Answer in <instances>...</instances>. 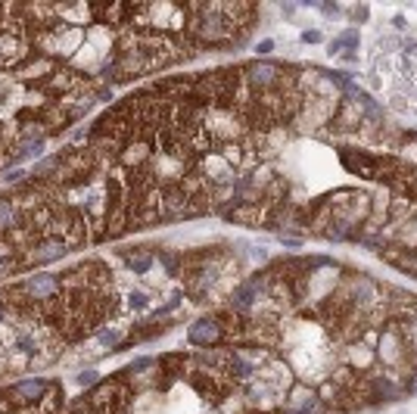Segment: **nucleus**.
I'll list each match as a JSON object with an SVG mask.
<instances>
[{
  "instance_id": "f257e3e1",
  "label": "nucleus",
  "mask_w": 417,
  "mask_h": 414,
  "mask_svg": "<svg viewBox=\"0 0 417 414\" xmlns=\"http://www.w3.org/2000/svg\"><path fill=\"white\" fill-rule=\"evenodd\" d=\"M386 156L389 153H367V149H349V146L339 149V162L364 181H380L386 168Z\"/></svg>"
},
{
  "instance_id": "f03ea898",
  "label": "nucleus",
  "mask_w": 417,
  "mask_h": 414,
  "mask_svg": "<svg viewBox=\"0 0 417 414\" xmlns=\"http://www.w3.org/2000/svg\"><path fill=\"white\" fill-rule=\"evenodd\" d=\"M283 75H287V72H283L280 66L268 62V59H255V62H249V66L243 69L246 84L258 88V94H261V91H271L274 84H280V81H283Z\"/></svg>"
},
{
  "instance_id": "7ed1b4c3",
  "label": "nucleus",
  "mask_w": 417,
  "mask_h": 414,
  "mask_svg": "<svg viewBox=\"0 0 417 414\" xmlns=\"http://www.w3.org/2000/svg\"><path fill=\"white\" fill-rule=\"evenodd\" d=\"M221 336H224V330H221V324L215 318H203V321L190 324V330H187V340H190L193 346H203V349L215 346Z\"/></svg>"
},
{
  "instance_id": "20e7f679",
  "label": "nucleus",
  "mask_w": 417,
  "mask_h": 414,
  "mask_svg": "<svg viewBox=\"0 0 417 414\" xmlns=\"http://www.w3.org/2000/svg\"><path fill=\"white\" fill-rule=\"evenodd\" d=\"M28 290L34 293V299H41V296H47V293L56 290V277H53V274H34V277L28 280Z\"/></svg>"
},
{
  "instance_id": "39448f33",
  "label": "nucleus",
  "mask_w": 417,
  "mask_h": 414,
  "mask_svg": "<svg viewBox=\"0 0 417 414\" xmlns=\"http://www.w3.org/2000/svg\"><path fill=\"white\" fill-rule=\"evenodd\" d=\"M336 41L343 44V53H346V50L355 53V50H358V41H361V34H358V28H346L343 34H336Z\"/></svg>"
},
{
  "instance_id": "423d86ee",
  "label": "nucleus",
  "mask_w": 417,
  "mask_h": 414,
  "mask_svg": "<svg viewBox=\"0 0 417 414\" xmlns=\"http://www.w3.org/2000/svg\"><path fill=\"white\" fill-rule=\"evenodd\" d=\"M41 389H44V383H41V380H25V383H19L13 393H16V396H28V399H34V396H41Z\"/></svg>"
},
{
  "instance_id": "0eeeda50",
  "label": "nucleus",
  "mask_w": 417,
  "mask_h": 414,
  "mask_svg": "<svg viewBox=\"0 0 417 414\" xmlns=\"http://www.w3.org/2000/svg\"><path fill=\"white\" fill-rule=\"evenodd\" d=\"M56 255H62V243H47V246H44V252H37V258H41V262L56 258Z\"/></svg>"
},
{
  "instance_id": "6e6552de",
  "label": "nucleus",
  "mask_w": 417,
  "mask_h": 414,
  "mask_svg": "<svg viewBox=\"0 0 417 414\" xmlns=\"http://www.w3.org/2000/svg\"><path fill=\"white\" fill-rule=\"evenodd\" d=\"M119 340H122L119 330H100V343H103V346H116Z\"/></svg>"
},
{
  "instance_id": "1a4fd4ad",
  "label": "nucleus",
  "mask_w": 417,
  "mask_h": 414,
  "mask_svg": "<svg viewBox=\"0 0 417 414\" xmlns=\"http://www.w3.org/2000/svg\"><path fill=\"white\" fill-rule=\"evenodd\" d=\"M302 41H305V44H321L324 34H321L318 28H312V31H302Z\"/></svg>"
},
{
  "instance_id": "9d476101",
  "label": "nucleus",
  "mask_w": 417,
  "mask_h": 414,
  "mask_svg": "<svg viewBox=\"0 0 417 414\" xmlns=\"http://www.w3.org/2000/svg\"><path fill=\"white\" fill-rule=\"evenodd\" d=\"M402 393H405V396H417V374H414V377H408V380L402 383Z\"/></svg>"
},
{
  "instance_id": "9b49d317",
  "label": "nucleus",
  "mask_w": 417,
  "mask_h": 414,
  "mask_svg": "<svg viewBox=\"0 0 417 414\" xmlns=\"http://www.w3.org/2000/svg\"><path fill=\"white\" fill-rule=\"evenodd\" d=\"M10 215H13V206H10L7 200H0V224H7V221H10Z\"/></svg>"
},
{
  "instance_id": "f8f14e48",
  "label": "nucleus",
  "mask_w": 417,
  "mask_h": 414,
  "mask_svg": "<svg viewBox=\"0 0 417 414\" xmlns=\"http://www.w3.org/2000/svg\"><path fill=\"white\" fill-rule=\"evenodd\" d=\"M271 50H274V41H261V44L255 47V53H258V56H268Z\"/></svg>"
},
{
  "instance_id": "ddd939ff",
  "label": "nucleus",
  "mask_w": 417,
  "mask_h": 414,
  "mask_svg": "<svg viewBox=\"0 0 417 414\" xmlns=\"http://www.w3.org/2000/svg\"><path fill=\"white\" fill-rule=\"evenodd\" d=\"M131 306H134V309H143V306H146V296H143V293H134V296H131Z\"/></svg>"
},
{
  "instance_id": "4468645a",
  "label": "nucleus",
  "mask_w": 417,
  "mask_h": 414,
  "mask_svg": "<svg viewBox=\"0 0 417 414\" xmlns=\"http://www.w3.org/2000/svg\"><path fill=\"white\" fill-rule=\"evenodd\" d=\"M94 380H97V374H94V371H87V374H81V377H78V383H81V386H87V383H94Z\"/></svg>"
},
{
  "instance_id": "2eb2a0df",
  "label": "nucleus",
  "mask_w": 417,
  "mask_h": 414,
  "mask_svg": "<svg viewBox=\"0 0 417 414\" xmlns=\"http://www.w3.org/2000/svg\"><path fill=\"white\" fill-rule=\"evenodd\" d=\"M318 10H321L324 16H336V13H339V10H336V7H330V4H324V7H318Z\"/></svg>"
},
{
  "instance_id": "dca6fc26",
  "label": "nucleus",
  "mask_w": 417,
  "mask_h": 414,
  "mask_svg": "<svg viewBox=\"0 0 417 414\" xmlns=\"http://www.w3.org/2000/svg\"><path fill=\"white\" fill-rule=\"evenodd\" d=\"M352 16H355V19H358V22H364V19H367V7H358V10H355V13H352Z\"/></svg>"
}]
</instances>
